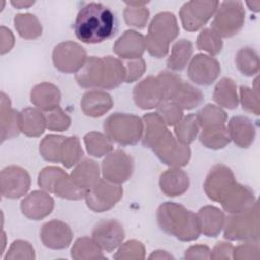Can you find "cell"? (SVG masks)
<instances>
[{"label": "cell", "instance_id": "4", "mask_svg": "<svg viewBox=\"0 0 260 260\" xmlns=\"http://www.w3.org/2000/svg\"><path fill=\"white\" fill-rule=\"evenodd\" d=\"M106 135L121 145H134L143 134V121L136 115L114 113L104 123Z\"/></svg>", "mask_w": 260, "mask_h": 260}, {"label": "cell", "instance_id": "14", "mask_svg": "<svg viewBox=\"0 0 260 260\" xmlns=\"http://www.w3.org/2000/svg\"><path fill=\"white\" fill-rule=\"evenodd\" d=\"M1 194L4 198L17 199L27 193L30 177L26 170L18 166H8L1 171Z\"/></svg>", "mask_w": 260, "mask_h": 260}, {"label": "cell", "instance_id": "54", "mask_svg": "<svg viewBox=\"0 0 260 260\" xmlns=\"http://www.w3.org/2000/svg\"><path fill=\"white\" fill-rule=\"evenodd\" d=\"M11 4L17 9H22V8H28L29 6L34 5L35 1H11Z\"/></svg>", "mask_w": 260, "mask_h": 260}, {"label": "cell", "instance_id": "47", "mask_svg": "<svg viewBox=\"0 0 260 260\" xmlns=\"http://www.w3.org/2000/svg\"><path fill=\"white\" fill-rule=\"evenodd\" d=\"M144 246L141 242L131 240L124 243L117 254L114 256L115 259H143L144 258Z\"/></svg>", "mask_w": 260, "mask_h": 260}, {"label": "cell", "instance_id": "44", "mask_svg": "<svg viewBox=\"0 0 260 260\" xmlns=\"http://www.w3.org/2000/svg\"><path fill=\"white\" fill-rule=\"evenodd\" d=\"M196 46L198 50L205 51L210 55L215 56L220 53L222 49V41L211 28H205L198 35Z\"/></svg>", "mask_w": 260, "mask_h": 260}, {"label": "cell", "instance_id": "33", "mask_svg": "<svg viewBox=\"0 0 260 260\" xmlns=\"http://www.w3.org/2000/svg\"><path fill=\"white\" fill-rule=\"evenodd\" d=\"M193 53V45L187 39L177 41L172 48L171 56L167 61L169 69L174 71H182L185 69Z\"/></svg>", "mask_w": 260, "mask_h": 260}, {"label": "cell", "instance_id": "55", "mask_svg": "<svg viewBox=\"0 0 260 260\" xmlns=\"http://www.w3.org/2000/svg\"><path fill=\"white\" fill-rule=\"evenodd\" d=\"M249 8L255 12H258L259 11V6H260V2L259 1H252V2H247L246 3Z\"/></svg>", "mask_w": 260, "mask_h": 260}, {"label": "cell", "instance_id": "42", "mask_svg": "<svg viewBox=\"0 0 260 260\" xmlns=\"http://www.w3.org/2000/svg\"><path fill=\"white\" fill-rule=\"evenodd\" d=\"M102 251L103 250L92 239L82 237L74 243L71 249V256L74 259H104L105 256L102 254Z\"/></svg>", "mask_w": 260, "mask_h": 260}, {"label": "cell", "instance_id": "26", "mask_svg": "<svg viewBox=\"0 0 260 260\" xmlns=\"http://www.w3.org/2000/svg\"><path fill=\"white\" fill-rule=\"evenodd\" d=\"M61 92L59 88L49 82H42L34 86L30 91V102L40 110L49 112L59 107Z\"/></svg>", "mask_w": 260, "mask_h": 260}, {"label": "cell", "instance_id": "19", "mask_svg": "<svg viewBox=\"0 0 260 260\" xmlns=\"http://www.w3.org/2000/svg\"><path fill=\"white\" fill-rule=\"evenodd\" d=\"M24 216L31 220H40L51 214L54 209V199L44 190H35L20 203Z\"/></svg>", "mask_w": 260, "mask_h": 260}, {"label": "cell", "instance_id": "50", "mask_svg": "<svg viewBox=\"0 0 260 260\" xmlns=\"http://www.w3.org/2000/svg\"><path fill=\"white\" fill-rule=\"evenodd\" d=\"M123 64L126 69L125 82H128V83L139 79L143 75V73L146 69L145 61L142 58L126 60L125 62H123Z\"/></svg>", "mask_w": 260, "mask_h": 260}, {"label": "cell", "instance_id": "53", "mask_svg": "<svg viewBox=\"0 0 260 260\" xmlns=\"http://www.w3.org/2000/svg\"><path fill=\"white\" fill-rule=\"evenodd\" d=\"M14 44V38L10 29L1 26V55L9 52Z\"/></svg>", "mask_w": 260, "mask_h": 260}, {"label": "cell", "instance_id": "25", "mask_svg": "<svg viewBox=\"0 0 260 260\" xmlns=\"http://www.w3.org/2000/svg\"><path fill=\"white\" fill-rule=\"evenodd\" d=\"M82 112L89 117H101L113 107V100L109 93L100 89L86 91L80 102Z\"/></svg>", "mask_w": 260, "mask_h": 260}, {"label": "cell", "instance_id": "2", "mask_svg": "<svg viewBox=\"0 0 260 260\" xmlns=\"http://www.w3.org/2000/svg\"><path fill=\"white\" fill-rule=\"evenodd\" d=\"M159 228L180 241L190 242L198 239L200 225L197 215L185 206L175 202L162 203L156 211Z\"/></svg>", "mask_w": 260, "mask_h": 260}, {"label": "cell", "instance_id": "18", "mask_svg": "<svg viewBox=\"0 0 260 260\" xmlns=\"http://www.w3.org/2000/svg\"><path fill=\"white\" fill-rule=\"evenodd\" d=\"M73 238L70 226L61 220H50L43 224L40 231V239L44 246L54 250L67 248Z\"/></svg>", "mask_w": 260, "mask_h": 260}, {"label": "cell", "instance_id": "1", "mask_svg": "<svg viewBox=\"0 0 260 260\" xmlns=\"http://www.w3.org/2000/svg\"><path fill=\"white\" fill-rule=\"evenodd\" d=\"M73 28L76 38L82 43L100 44L116 35L118 20L110 7L89 2L79 9Z\"/></svg>", "mask_w": 260, "mask_h": 260}, {"label": "cell", "instance_id": "36", "mask_svg": "<svg viewBox=\"0 0 260 260\" xmlns=\"http://www.w3.org/2000/svg\"><path fill=\"white\" fill-rule=\"evenodd\" d=\"M84 144L87 152L94 157H102L113 151L112 140L101 132L91 131L85 134Z\"/></svg>", "mask_w": 260, "mask_h": 260}, {"label": "cell", "instance_id": "20", "mask_svg": "<svg viewBox=\"0 0 260 260\" xmlns=\"http://www.w3.org/2000/svg\"><path fill=\"white\" fill-rule=\"evenodd\" d=\"M77 83L84 88H103L106 79L105 58L89 57L84 65L76 72Z\"/></svg>", "mask_w": 260, "mask_h": 260}, {"label": "cell", "instance_id": "34", "mask_svg": "<svg viewBox=\"0 0 260 260\" xmlns=\"http://www.w3.org/2000/svg\"><path fill=\"white\" fill-rule=\"evenodd\" d=\"M199 140L207 148L220 149L230 143L231 138L228 127L224 124L202 129L199 134Z\"/></svg>", "mask_w": 260, "mask_h": 260}, {"label": "cell", "instance_id": "16", "mask_svg": "<svg viewBox=\"0 0 260 260\" xmlns=\"http://www.w3.org/2000/svg\"><path fill=\"white\" fill-rule=\"evenodd\" d=\"M220 73L219 62L204 54H197L188 66L189 78L199 85H210Z\"/></svg>", "mask_w": 260, "mask_h": 260}, {"label": "cell", "instance_id": "51", "mask_svg": "<svg viewBox=\"0 0 260 260\" xmlns=\"http://www.w3.org/2000/svg\"><path fill=\"white\" fill-rule=\"evenodd\" d=\"M233 249L231 243L218 242L210 251V259H231L233 258Z\"/></svg>", "mask_w": 260, "mask_h": 260}, {"label": "cell", "instance_id": "38", "mask_svg": "<svg viewBox=\"0 0 260 260\" xmlns=\"http://www.w3.org/2000/svg\"><path fill=\"white\" fill-rule=\"evenodd\" d=\"M239 71L246 76H252L259 71V56L258 53L250 47L242 48L238 51L235 59Z\"/></svg>", "mask_w": 260, "mask_h": 260}, {"label": "cell", "instance_id": "23", "mask_svg": "<svg viewBox=\"0 0 260 260\" xmlns=\"http://www.w3.org/2000/svg\"><path fill=\"white\" fill-rule=\"evenodd\" d=\"M189 177L186 172L178 167H172L159 177V187L164 194L176 197L184 194L189 188Z\"/></svg>", "mask_w": 260, "mask_h": 260}, {"label": "cell", "instance_id": "52", "mask_svg": "<svg viewBox=\"0 0 260 260\" xmlns=\"http://www.w3.org/2000/svg\"><path fill=\"white\" fill-rule=\"evenodd\" d=\"M185 258L186 259H194V258L210 259V250L207 246H204V245L192 246L188 250H186Z\"/></svg>", "mask_w": 260, "mask_h": 260}, {"label": "cell", "instance_id": "40", "mask_svg": "<svg viewBox=\"0 0 260 260\" xmlns=\"http://www.w3.org/2000/svg\"><path fill=\"white\" fill-rule=\"evenodd\" d=\"M199 125L196 119V115L190 114L182 118L175 125V134L176 138L182 144L188 145L194 141L198 134Z\"/></svg>", "mask_w": 260, "mask_h": 260}, {"label": "cell", "instance_id": "21", "mask_svg": "<svg viewBox=\"0 0 260 260\" xmlns=\"http://www.w3.org/2000/svg\"><path fill=\"white\" fill-rule=\"evenodd\" d=\"M145 49V38L132 29L124 31L113 46L114 53L125 60L141 58Z\"/></svg>", "mask_w": 260, "mask_h": 260}, {"label": "cell", "instance_id": "6", "mask_svg": "<svg viewBox=\"0 0 260 260\" xmlns=\"http://www.w3.org/2000/svg\"><path fill=\"white\" fill-rule=\"evenodd\" d=\"M38 184L43 190L70 200H80L86 193L75 185L65 171L58 167L44 168L39 174Z\"/></svg>", "mask_w": 260, "mask_h": 260}, {"label": "cell", "instance_id": "46", "mask_svg": "<svg viewBox=\"0 0 260 260\" xmlns=\"http://www.w3.org/2000/svg\"><path fill=\"white\" fill-rule=\"evenodd\" d=\"M45 117L47 128L51 131H65L71 124V119L60 107L47 112Z\"/></svg>", "mask_w": 260, "mask_h": 260}, {"label": "cell", "instance_id": "30", "mask_svg": "<svg viewBox=\"0 0 260 260\" xmlns=\"http://www.w3.org/2000/svg\"><path fill=\"white\" fill-rule=\"evenodd\" d=\"M19 128L26 136H41L47 128L46 117L37 109L25 108L19 113Z\"/></svg>", "mask_w": 260, "mask_h": 260}, {"label": "cell", "instance_id": "12", "mask_svg": "<svg viewBox=\"0 0 260 260\" xmlns=\"http://www.w3.org/2000/svg\"><path fill=\"white\" fill-rule=\"evenodd\" d=\"M218 1H189L180 9V18L183 27L188 31L201 28L215 13Z\"/></svg>", "mask_w": 260, "mask_h": 260}, {"label": "cell", "instance_id": "11", "mask_svg": "<svg viewBox=\"0 0 260 260\" xmlns=\"http://www.w3.org/2000/svg\"><path fill=\"white\" fill-rule=\"evenodd\" d=\"M54 66L64 73L77 72L86 61L85 50L77 43L66 41L58 44L52 54Z\"/></svg>", "mask_w": 260, "mask_h": 260}, {"label": "cell", "instance_id": "37", "mask_svg": "<svg viewBox=\"0 0 260 260\" xmlns=\"http://www.w3.org/2000/svg\"><path fill=\"white\" fill-rule=\"evenodd\" d=\"M196 119L199 127L202 129L214 126L224 125L228 119L226 113L219 107L207 104L196 114Z\"/></svg>", "mask_w": 260, "mask_h": 260}, {"label": "cell", "instance_id": "13", "mask_svg": "<svg viewBox=\"0 0 260 260\" xmlns=\"http://www.w3.org/2000/svg\"><path fill=\"white\" fill-rule=\"evenodd\" d=\"M134 169L132 157L121 149L110 152L102 162L104 179L115 184H122L130 179Z\"/></svg>", "mask_w": 260, "mask_h": 260}, {"label": "cell", "instance_id": "32", "mask_svg": "<svg viewBox=\"0 0 260 260\" xmlns=\"http://www.w3.org/2000/svg\"><path fill=\"white\" fill-rule=\"evenodd\" d=\"M203 100L204 95L199 88L183 80L175 95L170 101L175 102L182 110H192L198 107Z\"/></svg>", "mask_w": 260, "mask_h": 260}, {"label": "cell", "instance_id": "31", "mask_svg": "<svg viewBox=\"0 0 260 260\" xmlns=\"http://www.w3.org/2000/svg\"><path fill=\"white\" fill-rule=\"evenodd\" d=\"M213 100L217 105L230 110L238 107L237 85L232 78L223 77L217 82L213 91Z\"/></svg>", "mask_w": 260, "mask_h": 260}, {"label": "cell", "instance_id": "49", "mask_svg": "<svg viewBox=\"0 0 260 260\" xmlns=\"http://www.w3.org/2000/svg\"><path fill=\"white\" fill-rule=\"evenodd\" d=\"M240 99L244 110L259 115V93L258 90L248 86H240Z\"/></svg>", "mask_w": 260, "mask_h": 260}, {"label": "cell", "instance_id": "27", "mask_svg": "<svg viewBox=\"0 0 260 260\" xmlns=\"http://www.w3.org/2000/svg\"><path fill=\"white\" fill-rule=\"evenodd\" d=\"M200 225V232L207 237H216L221 232L225 216L223 212L212 205L201 207L196 213Z\"/></svg>", "mask_w": 260, "mask_h": 260}, {"label": "cell", "instance_id": "45", "mask_svg": "<svg viewBox=\"0 0 260 260\" xmlns=\"http://www.w3.org/2000/svg\"><path fill=\"white\" fill-rule=\"evenodd\" d=\"M156 113L167 126H175L183 118V110L170 100H164L156 107Z\"/></svg>", "mask_w": 260, "mask_h": 260}, {"label": "cell", "instance_id": "3", "mask_svg": "<svg viewBox=\"0 0 260 260\" xmlns=\"http://www.w3.org/2000/svg\"><path fill=\"white\" fill-rule=\"evenodd\" d=\"M176 16L168 11L157 13L148 26L145 48L155 58H164L169 52V45L179 35Z\"/></svg>", "mask_w": 260, "mask_h": 260}, {"label": "cell", "instance_id": "17", "mask_svg": "<svg viewBox=\"0 0 260 260\" xmlns=\"http://www.w3.org/2000/svg\"><path fill=\"white\" fill-rule=\"evenodd\" d=\"M133 99L137 107L142 110L156 108L165 100L164 90L158 79L148 76L137 83L133 89Z\"/></svg>", "mask_w": 260, "mask_h": 260}, {"label": "cell", "instance_id": "35", "mask_svg": "<svg viewBox=\"0 0 260 260\" xmlns=\"http://www.w3.org/2000/svg\"><path fill=\"white\" fill-rule=\"evenodd\" d=\"M14 26L18 35L26 40L39 38L43 30L39 19L31 13L16 14L14 17Z\"/></svg>", "mask_w": 260, "mask_h": 260}, {"label": "cell", "instance_id": "22", "mask_svg": "<svg viewBox=\"0 0 260 260\" xmlns=\"http://www.w3.org/2000/svg\"><path fill=\"white\" fill-rule=\"evenodd\" d=\"M256 202L254 192L248 186L236 183L232 191L220 203L226 212L233 214L251 208Z\"/></svg>", "mask_w": 260, "mask_h": 260}, {"label": "cell", "instance_id": "15", "mask_svg": "<svg viewBox=\"0 0 260 260\" xmlns=\"http://www.w3.org/2000/svg\"><path fill=\"white\" fill-rule=\"evenodd\" d=\"M91 236L103 251L110 253L122 244L125 233L122 224L116 219H104L95 224Z\"/></svg>", "mask_w": 260, "mask_h": 260}, {"label": "cell", "instance_id": "5", "mask_svg": "<svg viewBox=\"0 0 260 260\" xmlns=\"http://www.w3.org/2000/svg\"><path fill=\"white\" fill-rule=\"evenodd\" d=\"M223 237L231 241L258 242L259 208L256 202L251 208L229 215L224 220Z\"/></svg>", "mask_w": 260, "mask_h": 260}, {"label": "cell", "instance_id": "7", "mask_svg": "<svg viewBox=\"0 0 260 260\" xmlns=\"http://www.w3.org/2000/svg\"><path fill=\"white\" fill-rule=\"evenodd\" d=\"M245 9L241 1H223L219 3L211 22V29L220 38L237 35L244 25Z\"/></svg>", "mask_w": 260, "mask_h": 260}, {"label": "cell", "instance_id": "48", "mask_svg": "<svg viewBox=\"0 0 260 260\" xmlns=\"http://www.w3.org/2000/svg\"><path fill=\"white\" fill-rule=\"evenodd\" d=\"M35 259V250L31 247V245L26 242V241H22V240H17L14 241L6 256L4 257L5 260L7 259Z\"/></svg>", "mask_w": 260, "mask_h": 260}, {"label": "cell", "instance_id": "10", "mask_svg": "<svg viewBox=\"0 0 260 260\" xmlns=\"http://www.w3.org/2000/svg\"><path fill=\"white\" fill-rule=\"evenodd\" d=\"M237 181L232 170L222 164L213 166L204 182V191L207 197L216 202L222 200L229 195Z\"/></svg>", "mask_w": 260, "mask_h": 260}, {"label": "cell", "instance_id": "29", "mask_svg": "<svg viewBox=\"0 0 260 260\" xmlns=\"http://www.w3.org/2000/svg\"><path fill=\"white\" fill-rule=\"evenodd\" d=\"M70 177L77 187L86 192L100 180L99 165L92 159L85 158L77 164Z\"/></svg>", "mask_w": 260, "mask_h": 260}, {"label": "cell", "instance_id": "8", "mask_svg": "<svg viewBox=\"0 0 260 260\" xmlns=\"http://www.w3.org/2000/svg\"><path fill=\"white\" fill-rule=\"evenodd\" d=\"M150 149L160 161L170 167L180 168L186 166L191 156L189 146L179 142L168 128L155 139Z\"/></svg>", "mask_w": 260, "mask_h": 260}, {"label": "cell", "instance_id": "28", "mask_svg": "<svg viewBox=\"0 0 260 260\" xmlns=\"http://www.w3.org/2000/svg\"><path fill=\"white\" fill-rule=\"evenodd\" d=\"M20 132L19 113L12 109L9 98L1 92V140L11 139Z\"/></svg>", "mask_w": 260, "mask_h": 260}, {"label": "cell", "instance_id": "39", "mask_svg": "<svg viewBox=\"0 0 260 260\" xmlns=\"http://www.w3.org/2000/svg\"><path fill=\"white\" fill-rule=\"evenodd\" d=\"M147 2H126L124 19L127 25L136 28L145 27L149 18V10L144 7Z\"/></svg>", "mask_w": 260, "mask_h": 260}, {"label": "cell", "instance_id": "41", "mask_svg": "<svg viewBox=\"0 0 260 260\" xmlns=\"http://www.w3.org/2000/svg\"><path fill=\"white\" fill-rule=\"evenodd\" d=\"M65 136L49 134L40 143L42 157L50 162H61V149Z\"/></svg>", "mask_w": 260, "mask_h": 260}, {"label": "cell", "instance_id": "43", "mask_svg": "<svg viewBox=\"0 0 260 260\" xmlns=\"http://www.w3.org/2000/svg\"><path fill=\"white\" fill-rule=\"evenodd\" d=\"M83 156V150L76 136L65 137L61 149V162L67 169L78 164Z\"/></svg>", "mask_w": 260, "mask_h": 260}, {"label": "cell", "instance_id": "9", "mask_svg": "<svg viewBox=\"0 0 260 260\" xmlns=\"http://www.w3.org/2000/svg\"><path fill=\"white\" fill-rule=\"evenodd\" d=\"M123 196V188L119 184L100 179L85 193L84 199L88 208L94 212L111 209Z\"/></svg>", "mask_w": 260, "mask_h": 260}, {"label": "cell", "instance_id": "24", "mask_svg": "<svg viewBox=\"0 0 260 260\" xmlns=\"http://www.w3.org/2000/svg\"><path fill=\"white\" fill-rule=\"evenodd\" d=\"M228 131L231 140L242 148L249 147L255 139V127L252 121L245 116L233 117L229 122Z\"/></svg>", "mask_w": 260, "mask_h": 260}]
</instances>
